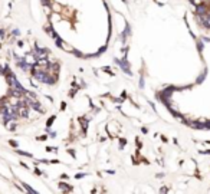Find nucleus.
Instances as JSON below:
<instances>
[{
    "label": "nucleus",
    "instance_id": "1",
    "mask_svg": "<svg viewBox=\"0 0 210 194\" xmlns=\"http://www.w3.org/2000/svg\"><path fill=\"white\" fill-rule=\"evenodd\" d=\"M33 55L36 56V59H37V61H39V59H45V58H46V50L37 48V49H35V50H33Z\"/></svg>",
    "mask_w": 210,
    "mask_h": 194
},
{
    "label": "nucleus",
    "instance_id": "2",
    "mask_svg": "<svg viewBox=\"0 0 210 194\" xmlns=\"http://www.w3.org/2000/svg\"><path fill=\"white\" fill-rule=\"evenodd\" d=\"M19 154H22V155H26V157H32V154H27V152H25V151H17Z\"/></svg>",
    "mask_w": 210,
    "mask_h": 194
},
{
    "label": "nucleus",
    "instance_id": "3",
    "mask_svg": "<svg viewBox=\"0 0 210 194\" xmlns=\"http://www.w3.org/2000/svg\"><path fill=\"white\" fill-rule=\"evenodd\" d=\"M53 119H55V116H53V118H50V119H49V121H48V127H50V125H52V122H53Z\"/></svg>",
    "mask_w": 210,
    "mask_h": 194
}]
</instances>
